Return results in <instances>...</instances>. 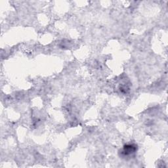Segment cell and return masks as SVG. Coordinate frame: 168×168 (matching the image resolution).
<instances>
[{
	"mask_svg": "<svg viewBox=\"0 0 168 168\" xmlns=\"http://www.w3.org/2000/svg\"><path fill=\"white\" fill-rule=\"evenodd\" d=\"M136 146H133V145H129L125 146L124 147V151H123V153L125 155H131L132 154H133V153L135 152L136 151Z\"/></svg>",
	"mask_w": 168,
	"mask_h": 168,
	"instance_id": "1",
	"label": "cell"
}]
</instances>
